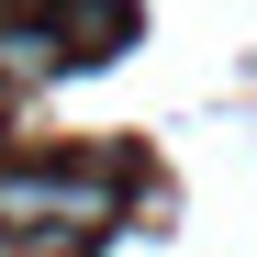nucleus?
<instances>
[{
  "label": "nucleus",
  "instance_id": "obj_1",
  "mask_svg": "<svg viewBox=\"0 0 257 257\" xmlns=\"http://www.w3.org/2000/svg\"><path fill=\"white\" fill-rule=\"evenodd\" d=\"M123 212L112 168H0V224L12 235H101Z\"/></svg>",
  "mask_w": 257,
  "mask_h": 257
}]
</instances>
